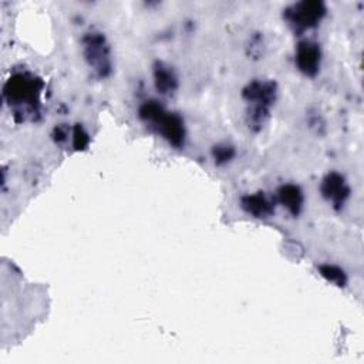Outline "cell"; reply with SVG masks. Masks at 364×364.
Segmentation results:
<instances>
[{"instance_id":"obj_4","label":"cell","mask_w":364,"mask_h":364,"mask_svg":"<svg viewBox=\"0 0 364 364\" xmlns=\"http://www.w3.org/2000/svg\"><path fill=\"white\" fill-rule=\"evenodd\" d=\"M82 47L88 64L100 77H107L111 71V61L105 37L98 31H90L82 37Z\"/></svg>"},{"instance_id":"obj_3","label":"cell","mask_w":364,"mask_h":364,"mask_svg":"<svg viewBox=\"0 0 364 364\" xmlns=\"http://www.w3.org/2000/svg\"><path fill=\"white\" fill-rule=\"evenodd\" d=\"M276 84L273 81H253L243 90V98L250 104L249 127L260 129L267 117L269 108L276 100Z\"/></svg>"},{"instance_id":"obj_10","label":"cell","mask_w":364,"mask_h":364,"mask_svg":"<svg viewBox=\"0 0 364 364\" xmlns=\"http://www.w3.org/2000/svg\"><path fill=\"white\" fill-rule=\"evenodd\" d=\"M155 87L161 94H171L178 87V78L171 67L164 63H156L154 67Z\"/></svg>"},{"instance_id":"obj_9","label":"cell","mask_w":364,"mask_h":364,"mask_svg":"<svg viewBox=\"0 0 364 364\" xmlns=\"http://www.w3.org/2000/svg\"><path fill=\"white\" fill-rule=\"evenodd\" d=\"M277 199L293 216H297L300 213L304 202L301 189L294 183H286L280 186L277 191Z\"/></svg>"},{"instance_id":"obj_1","label":"cell","mask_w":364,"mask_h":364,"mask_svg":"<svg viewBox=\"0 0 364 364\" xmlns=\"http://www.w3.org/2000/svg\"><path fill=\"white\" fill-rule=\"evenodd\" d=\"M43 81L28 73H16L11 75L3 88L4 98L10 108L13 107L16 115L37 114L40 107V94Z\"/></svg>"},{"instance_id":"obj_5","label":"cell","mask_w":364,"mask_h":364,"mask_svg":"<svg viewBox=\"0 0 364 364\" xmlns=\"http://www.w3.org/2000/svg\"><path fill=\"white\" fill-rule=\"evenodd\" d=\"M326 14V6L321 1H299L284 11V17L294 30H307L318 24Z\"/></svg>"},{"instance_id":"obj_7","label":"cell","mask_w":364,"mask_h":364,"mask_svg":"<svg viewBox=\"0 0 364 364\" xmlns=\"http://www.w3.org/2000/svg\"><path fill=\"white\" fill-rule=\"evenodd\" d=\"M321 193L328 202L333 203L334 208H340L347 200L350 188L341 173L330 172L321 182Z\"/></svg>"},{"instance_id":"obj_12","label":"cell","mask_w":364,"mask_h":364,"mask_svg":"<svg viewBox=\"0 0 364 364\" xmlns=\"http://www.w3.org/2000/svg\"><path fill=\"white\" fill-rule=\"evenodd\" d=\"M90 142V136L88 132L84 129V127L81 124H77L73 129V146L74 149L80 151L84 149Z\"/></svg>"},{"instance_id":"obj_8","label":"cell","mask_w":364,"mask_h":364,"mask_svg":"<svg viewBox=\"0 0 364 364\" xmlns=\"http://www.w3.org/2000/svg\"><path fill=\"white\" fill-rule=\"evenodd\" d=\"M240 203L245 212L255 218H269L274 213L273 202L263 192L246 195L242 198Z\"/></svg>"},{"instance_id":"obj_6","label":"cell","mask_w":364,"mask_h":364,"mask_svg":"<svg viewBox=\"0 0 364 364\" xmlns=\"http://www.w3.org/2000/svg\"><path fill=\"white\" fill-rule=\"evenodd\" d=\"M297 68L309 77H313L320 70L321 63V51L317 43L310 40H303L297 44L296 57H294Z\"/></svg>"},{"instance_id":"obj_2","label":"cell","mask_w":364,"mask_h":364,"mask_svg":"<svg viewBox=\"0 0 364 364\" xmlns=\"http://www.w3.org/2000/svg\"><path fill=\"white\" fill-rule=\"evenodd\" d=\"M139 118L148 125L154 127L173 146L181 148L183 145V119L175 112H168L158 101H145L139 107Z\"/></svg>"},{"instance_id":"obj_13","label":"cell","mask_w":364,"mask_h":364,"mask_svg":"<svg viewBox=\"0 0 364 364\" xmlns=\"http://www.w3.org/2000/svg\"><path fill=\"white\" fill-rule=\"evenodd\" d=\"M212 155H213L216 164H225V162H228V161H230V159L233 158L235 149H233V146L226 145V144H223V145H216V146L212 149Z\"/></svg>"},{"instance_id":"obj_11","label":"cell","mask_w":364,"mask_h":364,"mask_svg":"<svg viewBox=\"0 0 364 364\" xmlns=\"http://www.w3.org/2000/svg\"><path fill=\"white\" fill-rule=\"evenodd\" d=\"M318 272L326 280H328V282H331L337 286H344L347 283V276H346L344 270L340 269L338 266L328 264V263L327 264H320Z\"/></svg>"}]
</instances>
